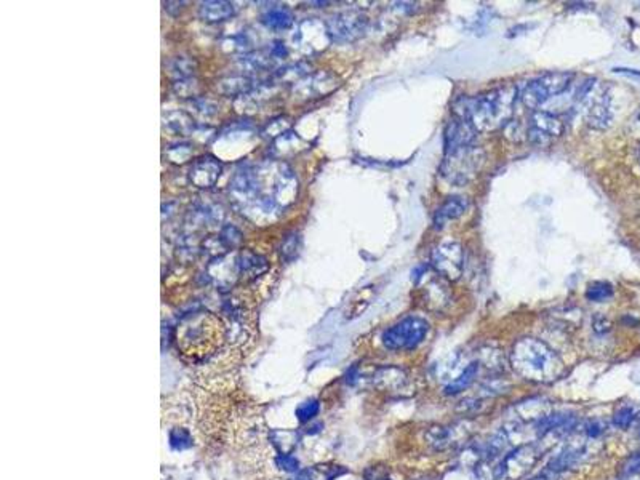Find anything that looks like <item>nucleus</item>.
I'll return each mask as SVG.
<instances>
[{"instance_id": "f8f14e48", "label": "nucleus", "mask_w": 640, "mask_h": 480, "mask_svg": "<svg viewBox=\"0 0 640 480\" xmlns=\"http://www.w3.org/2000/svg\"><path fill=\"white\" fill-rule=\"evenodd\" d=\"M298 181L293 170L285 164H280L274 171L272 178V195L271 199L277 204V207L283 210L296 200Z\"/></svg>"}, {"instance_id": "e433bc0d", "label": "nucleus", "mask_w": 640, "mask_h": 480, "mask_svg": "<svg viewBox=\"0 0 640 480\" xmlns=\"http://www.w3.org/2000/svg\"><path fill=\"white\" fill-rule=\"evenodd\" d=\"M623 472H624V476H634V474H640V453L632 455V457L628 459L626 464L623 466Z\"/></svg>"}, {"instance_id": "4c0bfd02", "label": "nucleus", "mask_w": 640, "mask_h": 480, "mask_svg": "<svg viewBox=\"0 0 640 480\" xmlns=\"http://www.w3.org/2000/svg\"><path fill=\"white\" fill-rule=\"evenodd\" d=\"M604 430H605V428L599 423V421H591V423L586 426V434H588L589 439L600 437V435L604 434Z\"/></svg>"}, {"instance_id": "9d476101", "label": "nucleus", "mask_w": 640, "mask_h": 480, "mask_svg": "<svg viewBox=\"0 0 640 480\" xmlns=\"http://www.w3.org/2000/svg\"><path fill=\"white\" fill-rule=\"evenodd\" d=\"M564 133V122L546 111H536L527 124V140L536 146H549Z\"/></svg>"}, {"instance_id": "9b49d317", "label": "nucleus", "mask_w": 640, "mask_h": 480, "mask_svg": "<svg viewBox=\"0 0 640 480\" xmlns=\"http://www.w3.org/2000/svg\"><path fill=\"white\" fill-rule=\"evenodd\" d=\"M431 263L436 271L447 281H458L464 271V252L458 242L448 240L437 245L432 252Z\"/></svg>"}, {"instance_id": "f257e3e1", "label": "nucleus", "mask_w": 640, "mask_h": 480, "mask_svg": "<svg viewBox=\"0 0 640 480\" xmlns=\"http://www.w3.org/2000/svg\"><path fill=\"white\" fill-rule=\"evenodd\" d=\"M517 95V85L506 83L482 95L459 98L453 105V112L456 117L471 122L477 131H493L511 122Z\"/></svg>"}, {"instance_id": "a211bd4d", "label": "nucleus", "mask_w": 640, "mask_h": 480, "mask_svg": "<svg viewBox=\"0 0 640 480\" xmlns=\"http://www.w3.org/2000/svg\"><path fill=\"white\" fill-rule=\"evenodd\" d=\"M296 83H298L296 90L302 98L325 96L338 87L335 77L327 74V72H317V74H312Z\"/></svg>"}, {"instance_id": "6ab92c4d", "label": "nucleus", "mask_w": 640, "mask_h": 480, "mask_svg": "<svg viewBox=\"0 0 640 480\" xmlns=\"http://www.w3.org/2000/svg\"><path fill=\"white\" fill-rule=\"evenodd\" d=\"M469 207V200L463 195H453L448 197L441 207L437 208L436 215H434V226L437 229H442L448 221H453L464 215Z\"/></svg>"}, {"instance_id": "423d86ee", "label": "nucleus", "mask_w": 640, "mask_h": 480, "mask_svg": "<svg viewBox=\"0 0 640 480\" xmlns=\"http://www.w3.org/2000/svg\"><path fill=\"white\" fill-rule=\"evenodd\" d=\"M571 72H548L530 80L520 93V100L529 109H538L560 93H564L573 80Z\"/></svg>"}, {"instance_id": "6e6552de", "label": "nucleus", "mask_w": 640, "mask_h": 480, "mask_svg": "<svg viewBox=\"0 0 640 480\" xmlns=\"http://www.w3.org/2000/svg\"><path fill=\"white\" fill-rule=\"evenodd\" d=\"M543 457L540 444H525L516 447L503 457L493 471V480H517L531 471V468Z\"/></svg>"}, {"instance_id": "ddd939ff", "label": "nucleus", "mask_w": 640, "mask_h": 480, "mask_svg": "<svg viewBox=\"0 0 640 480\" xmlns=\"http://www.w3.org/2000/svg\"><path fill=\"white\" fill-rule=\"evenodd\" d=\"M469 437V429L466 423H458L452 426H432L426 433V442L436 450H445L461 444Z\"/></svg>"}, {"instance_id": "f3484780", "label": "nucleus", "mask_w": 640, "mask_h": 480, "mask_svg": "<svg viewBox=\"0 0 640 480\" xmlns=\"http://www.w3.org/2000/svg\"><path fill=\"white\" fill-rule=\"evenodd\" d=\"M267 269H269L267 259L255 252H250V250H243L236 259L237 276L245 282L256 281L258 277L267 272Z\"/></svg>"}, {"instance_id": "cd10ccee", "label": "nucleus", "mask_w": 640, "mask_h": 480, "mask_svg": "<svg viewBox=\"0 0 640 480\" xmlns=\"http://www.w3.org/2000/svg\"><path fill=\"white\" fill-rule=\"evenodd\" d=\"M219 240H221L223 245H224V248L226 250H232V248H237L239 245L242 243V232H241V229H237L236 226H232V224H228V226H224L221 229V232H219Z\"/></svg>"}, {"instance_id": "393cba45", "label": "nucleus", "mask_w": 640, "mask_h": 480, "mask_svg": "<svg viewBox=\"0 0 640 480\" xmlns=\"http://www.w3.org/2000/svg\"><path fill=\"white\" fill-rule=\"evenodd\" d=\"M376 381H378L381 388L399 391L407 383V376L399 369H381L379 373L376 375Z\"/></svg>"}, {"instance_id": "a878e982", "label": "nucleus", "mask_w": 640, "mask_h": 480, "mask_svg": "<svg viewBox=\"0 0 640 480\" xmlns=\"http://www.w3.org/2000/svg\"><path fill=\"white\" fill-rule=\"evenodd\" d=\"M195 69V63L194 60H190L188 56H178L170 63V72L177 77V80L181 79H189L192 77Z\"/></svg>"}, {"instance_id": "7ed1b4c3", "label": "nucleus", "mask_w": 640, "mask_h": 480, "mask_svg": "<svg viewBox=\"0 0 640 480\" xmlns=\"http://www.w3.org/2000/svg\"><path fill=\"white\" fill-rule=\"evenodd\" d=\"M509 362L516 373L530 383H552L565 373L564 360L538 338L517 341L511 349Z\"/></svg>"}, {"instance_id": "f03ea898", "label": "nucleus", "mask_w": 640, "mask_h": 480, "mask_svg": "<svg viewBox=\"0 0 640 480\" xmlns=\"http://www.w3.org/2000/svg\"><path fill=\"white\" fill-rule=\"evenodd\" d=\"M226 327L213 312L199 311L186 316L178 323L175 341L181 354L200 360L214 354L221 347Z\"/></svg>"}, {"instance_id": "aec40b11", "label": "nucleus", "mask_w": 640, "mask_h": 480, "mask_svg": "<svg viewBox=\"0 0 640 480\" xmlns=\"http://www.w3.org/2000/svg\"><path fill=\"white\" fill-rule=\"evenodd\" d=\"M236 13L234 3L226 0H208L202 2L199 7V14L205 23H221L232 18Z\"/></svg>"}, {"instance_id": "4be33fe9", "label": "nucleus", "mask_w": 640, "mask_h": 480, "mask_svg": "<svg viewBox=\"0 0 640 480\" xmlns=\"http://www.w3.org/2000/svg\"><path fill=\"white\" fill-rule=\"evenodd\" d=\"M218 87H219V91L228 96H243L256 88L255 82H253L252 79H248V77H241V76L226 77V79H223L218 83Z\"/></svg>"}, {"instance_id": "dca6fc26", "label": "nucleus", "mask_w": 640, "mask_h": 480, "mask_svg": "<svg viewBox=\"0 0 640 480\" xmlns=\"http://www.w3.org/2000/svg\"><path fill=\"white\" fill-rule=\"evenodd\" d=\"M477 138V130L471 122L461 117H453L445 127V151L474 144Z\"/></svg>"}, {"instance_id": "473e14b6", "label": "nucleus", "mask_w": 640, "mask_h": 480, "mask_svg": "<svg viewBox=\"0 0 640 480\" xmlns=\"http://www.w3.org/2000/svg\"><path fill=\"white\" fill-rule=\"evenodd\" d=\"M319 408H320V405H319V402H317V400L305 402V404H301L296 410L298 419H300V421L312 419L317 413H319Z\"/></svg>"}, {"instance_id": "72a5a7b5", "label": "nucleus", "mask_w": 640, "mask_h": 480, "mask_svg": "<svg viewBox=\"0 0 640 480\" xmlns=\"http://www.w3.org/2000/svg\"><path fill=\"white\" fill-rule=\"evenodd\" d=\"M306 74H307V66L302 65V63H298V65L285 67L283 71L280 69V72H278V77L283 80H288V79L298 80V79H301V77H305Z\"/></svg>"}, {"instance_id": "b1692460", "label": "nucleus", "mask_w": 640, "mask_h": 480, "mask_svg": "<svg viewBox=\"0 0 640 480\" xmlns=\"http://www.w3.org/2000/svg\"><path fill=\"white\" fill-rule=\"evenodd\" d=\"M165 125L177 135L188 136L194 131V119L184 111H172L165 116Z\"/></svg>"}, {"instance_id": "1a4fd4ad", "label": "nucleus", "mask_w": 640, "mask_h": 480, "mask_svg": "<svg viewBox=\"0 0 640 480\" xmlns=\"http://www.w3.org/2000/svg\"><path fill=\"white\" fill-rule=\"evenodd\" d=\"M327 24L330 41L346 43L354 42L364 36L368 28V18L360 10H346L331 17Z\"/></svg>"}, {"instance_id": "2eb2a0df", "label": "nucleus", "mask_w": 640, "mask_h": 480, "mask_svg": "<svg viewBox=\"0 0 640 480\" xmlns=\"http://www.w3.org/2000/svg\"><path fill=\"white\" fill-rule=\"evenodd\" d=\"M586 458V445L584 444H569L551 459L546 471L560 477L562 474L571 471L576 466H580Z\"/></svg>"}, {"instance_id": "a19ab883", "label": "nucleus", "mask_w": 640, "mask_h": 480, "mask_svg": "<svg viewBox=\"0 0 640 480\" xmlns=\"http://www.w3.org/2000/svg\"><path fill=\"white\" fill-rule=\"evenodd\" d=\"M423 480H432V479H423Z\"/></svg>"}, {"instance_id": "c756f323", "label": "nucleus", "mask_w": 640, "mask_h": 480, "mask_svg": "<svg viewBox=\"0 0 640 480\" xmlns=\"http://www.w3.org/2000/svg\"><path fill=\"white\" fill-rule=\"evenodd\" d=\"M634 419H636V410L628 405L618 408L613 415V424L619 429H628L634 423Z\"/></svg>"}, {"instance_id": "c85d7f7f", "label": "nucleus", "mask_w": 640, "mask_h": 480, "mask_svg": "<svg viewBox=\"0 0 640 480\" xmlns=\"http://www.w3.org/2000/svg\"><path fill=\"white\" fill-rule=\"evenodd\" d=\"M190 154H192V148L188 143L172 144L167 149V157L173 164H183L190 157Z\"/></svg>"}, {"instance_id": "f704fd0d", "label": "nucleus", "mask_w": 640, "mask_h": 480, "mask_svg": "<svg viewBox=\"0 0 640 480\" xmlns=\"http://www.w3.org/2000/svg\"><path fill=\"white\" fill-rule=\"evenodd\" d=\"M269 65H271L269 58L261 55V53H253V55H248L245 56V60H243V66L250 67V69L253 71L266 69V67H269Z\"/></svg>"}, {"instance_id": "0eeeda50", "label": "nucleus", "mask_w": 640, "mask_h": 480, "mask_svg": "<svg viewBox=\"0 0 640 480\" xmlns=\"http://www.w3.org/2000/svg\"><path fill=\"white\" fill-rule=\"evenodd\" d=\"M429 323L421 317H405L395 325L384 330L381 341L390 351H412L426 340Z\"/></svg>"}, {"instance_id": "bb28decb", "label": "nucleus", "mask_w": 640, "mask_h": 480, "mask_svg": "<svg viewBox=\"0 0 640 480\" xmlns=\"http://www.w3.org/2000/svg\"><path fill=\"white\" fill-rule=\"evenodd\" d=\"M613 296V287L608 282H594L586 290V298L594 303H604Z\"/></svg>"}, {"instance_id": "20e7f679", "label": "nucleus", "mask_w": 640, "mask_h": 480, "mask_svg": "<svg viewBox=\"0 0 640 480\" xmlns=\"http://www.w3.org/2000/svg\"><path fill=\"white\" fill-rule=\"evenodd\" d=\"M485 165V151L481 146L467 144L445 151L441 165L442 178L455 186H466L474 181Z\"/></svg>"}, {"instance_id": "412c9836", "label": "nucleus", "mask_w": 640, "mask_h": 480, "mask_svg": "<svg viewBox=\"0 0 640 480\" xmlns=\"http://www.w3.org/2000/svg\"><path fill=\"white\" fill-rule=\"evenodd\" d=\"M478 370H481V362H471V364H467L461 371H459L455 378H453L452 381H448V383L445 384V388H443V393H445L447 395L461 394L463 391H466L469 386L476 381Z\"/></svg>"}, {"instance_id": "7c9ffc66", "label": "nucleus", "mask_w": 640, "mask_h": 480, "mask_svg": "<svg viewBox=\"0 0 640 480\" xmlns=\"http://www.w3.org/2000/svg\"><path fill=\"white\" fill-rule=\"evenodd\" d=\"M173 91L175 95L181 96V98H188V96H195L199 93V83L195 82L192 77L189 79H181V80H175L173 83Z\"/></svg>"}, {"instance_id": "ea45409f", "label": "nucleus", "mask_w": 640, "mask_h": 480, "mask_svg": "<svg viewBox=\"0 0 640 480\" xmlns=\"http://www.w3.org/2000/svg\"><path fill=\"white\" fill-rule=\"evenodd\" d=\"M639 162H640V149H639Z\"/></svg>"}, {"instance_id": "2f4dec72", "label": "nucleus", "mask_w": 640, "mask_h": 480, "mask_svg": "<svg viewBox=\"0 0 640 480\" xmlns=\"http://www.w3.org/2000/svg\"><path fill=\"white\" fill-rule=\"evenodd\" d=\"M298 247H300V237H298L296 232L288 234V236L283 239V243L280 245V254L283 259H291L295 257L298 252Z\"/></svg>"}, {"instance_id": "4468645a", "label": "nucleus", "mask_w": 640, "mask_h": 480, "mask_svg": "<svg viewBox=\"0 0 640 480\" xmlns=\"http://www.w3.org/2000/svg\"><path fill=\"white\" fill-rule=\"evenodd\" d=\"M223 165L213 155H205L200 157L190 165L189 181L199 189H210L217 184V181L221 175Z\"/></svg>"}, {"instance_id": "58836bf2", "label": "nucleus", "mask_w": 640, "mask_h": 480, "mask_svg": "<svg viewBox=\"0 0 640 480\" xmlns=\"http://www.w3.org/2000/svg\"><path fill=\"white\" fill-rule=\"evenodd\" d=\"M280 464L285 471H296L298 469V461L293 457H288V455H282Z\"/></svg>"}, {"instance_id": "5701e85b", "label": "nucleus", "mask_w": 640, "mask_h": 480, "mask_svg": "<svg viewBox=\"0 0 640 480\" xmlns=\"http://www.w3.org/2000/svg\"><path fill=\"white\" fill-rule=\"evenodd\" d=\"M263 23L267 28L276 29V31H283L288 29L293 24V14L287 7H272L263 14Z\"/></svg>"}, {"instance_id": "39448f33", "label": "nucleus", "mask_w": 640, "mask_h": 480, "mask_svg": "<svg viewBox=\"0 0 640 480\" xmlns=\"http://www.w3.org/2000/svg\"><path fill=\"white\" fill-rule=\"evenodd\" d=\"M576 101L583 106L584 120L595 130H605L612 125L613 106L610 88L597 79H588L576 93Z\"/></svg>"}, {"instance_id": "c9c22d12", "label": "nucleus", "mask_w": 640, "mask_h": 480, "mask_svg": "<svg viewBox=\"0 0 640 480\" xmlns=\"http://www.w3.org/2000/svg\"><path fill=\"white\" fill-rule=\"evenodd\" d=\"M170 440H172V447L175 448H186V447H189L190 445V439H189V434L188 433H184V430H173L172 435H170Z\"/></svg>"}]
</instances>
